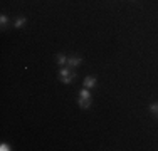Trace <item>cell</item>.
I'll return each instance as SVG.
<instances>
[{
  "label": "cell",
  "mask_w": 158,
  "mask_h": 151,
  "mask_svg": "<svg viewBox=\"0 0 158 151\" xmlns=\"http://www.w3.org/2000/svg\"><path fill=\"white\" fill-rule=\"evenodd\" d=\"M156 118H158V116H156Z\"/></svg>",
  "instance_id": "obj_11"
},
{
  "label": "cell",
  "mask_w": 158,
  "mask_h": 151,
  "mask_svg": "<svg viewBox=\"0 0 158 151\" xmlns=\"http://www.w3.org/2000/svg\"><path fill=\"white\" fill-rule=\"evenodd\" d=\"M25 24H27V18H25V17H17L15 22H14V27H15V29H24Z\"/></svg>",
  "instance_id": "obj_5"
},
{
  "label": "cell",
  "mask_w": 158,
  "mask_h": 151,
  "mask_svg": "<svg viewBox=\"0 0 158 151\" xmlns=\"http://www.w3.org/2000/svg\"><path fill=\"white\" fill-rule=\"evenodd\" d=\"M82 64V59L77 57V55H73V57H67V67H79Z\"/></svg>",
  "instance_id": "obj_4"
},
{
  "label": "cell",
  "mask_w": 158,
  "mask_h": 151,
  "mask_svg": "<svg viewBox=\"0 0 158 151\" xmlns=\"http://www.w3.org/2000/svg\"><path fill=\"white\" fill-rule=\"evenodd\" d=\"M76 72H74L73 69H69V67H61V69H59V79H61V82L62 84H71V82L74 81V79H76Z\"/></svg>",
  "instance_id": "obj_2"
},
{
  "label": "cell",
  "mask_w": 158,
  "mask_h": 151,
  "mask_svg": "<svg viewBox=\"0 0 158 151\" xmlns=\"http://www.w3.org/2000/svg\"><path fill=\"white\" fill-rule=\"evenodd\" d=\"M91 103H93L91 89H88V88L79 89V92H77V104H79V108H81V109H89V108H91Z\"/></svg>",
  "instance_id": "obj_1"
},
{
  "label": "cell",
  "mask_w": 158,
  "mask_h": 151,
  "mask_svg": "<svg viewBox=\"0 0 158 151\" xmlns=\"http://www.w3.org/2000/svg\"><path fill=\"white\" fill-rule=\"evenodd\" d=\"M131 2H133V0H131Z\"/></svg>",
  "instance_id": "obj_10"
},
{
  "label": "cell",
  "mask_w": 158,
  "mask_h": 151,
  "mask_svg": "<svg viewBox=\"0 0 158 151\" xmlns=\"http://www.w3.org/2000/svg\"><path fill=\"white\" fill-rule=\"evenodd\" d=\"M148 109H150V112H152L153 116H158V103H152L148 106Z\"/></svg>",
  "instance_id": "obj_8"
},
{
  "label": "cell",
  "mask_w": 158,
  "mask_h": 151,
  "mask_svg": "<svg viewBox=\"0 0 158 151\" xmlns=\"http://www.w3.org/2000/svg\"><path fill=\"white\" fill-rule=\"evenodd\" d=\"M56 60H57V64L61 67H64V66H67V57L64 54H57V57H56Z\"/></svg>",
  "instance_id": "obj_6"
},
{
  "label": "cell",
  "mask_w": 158,
  "mask_h": 151,
  "mask_svg": "<svg viewBox=\"0 0 158 151\" xmlns=\"http://www.w3.org/2000/svg\"><path fill=\"white\" fill-rule=\"evenodd\" d=\"M7 25H9V17H7L5 14H2V15H0V27L5 29Z\"/></svg>",
  "instance_id": "obj_7"
},
{
  "label": "cell",
  "mask_w": 158,
  "mask_h": 151,
  "mask_svg": "<svg viewBox=\"0 0 158 151\" xmlns=\"http://www.w3.org/2000/svg\"><path fill=\"white\" fill-rule=\"evenodd\" d=\"M96 84H98L96 76H86V77H84V81H82V86H84V88H88V89L96 88Z\"/></svg>",
  "instance_id": "obj_3"
},
{
  "label": "cell",
  "mask_w": 158,
  "mask_h": 151,
  "mask_svg": "<svg viewBox=\"0 0 158 151\" xmlns=\"http://www.w3.org/2000/svg\"><path fill=\"white\" fill-rule=\"evenodd\" d=\"M0 149L2 151H10L12 148H10V145H7V143H2V145H0Z\"/></svg>",
  "instance_id": "obj_9"
}]
</instances>
